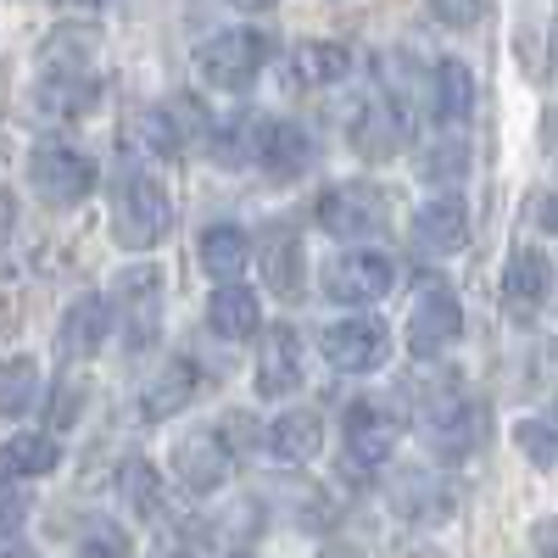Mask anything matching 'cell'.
Returning <instances> with one entry per match:
<instances>
[{
    "instance_id": "1",
    "label": "cell",
    "mask_w": 558,
    "mask_h": 558,
    "mask_svg": "<svg viewBox=\"0 0 558 558\" xmlns=\"http://www.w3.org/2000/svg\"><path fill=\"white\" fill-rule=\"evenodd\" d=\"M173 223V202H168V184L151 173H129L118 184V202H112V235L129 252H151Z\"/></svg>"
},
{
    "instance_id": "2",
    "label": "cell",
    "mask_w": 558,
    "mask_h": 558,
    "mask_svg": "<svg viewBox=\"0 0 558 558\" xmlns=\"http://www.w3.org/2000/svg\"><path fill=\"white\" fill-rule=\"evenodd\" d=\"M96 157H89L84 146H73V140H45V146H34L28 157V184H34V196L39 202H51V207H78L89 191H96Z\"/></svg>"
},
{
    "instance_id": "3",
    "label": "cell",
    "mask_w": 558,
    "mask_h": 558,
    "mask_svg": "<svg viewBox=\"0 0 558 558\" xmlns=\"http://www.w3.org/2000/svg\"><path fill=\"white\" fill-rule=\"evenodd\" d=\"M458 336H463V307H458L452 286H447L441 274H425V279H418L413 307H408V352H413L418 363H430V357H441Z\"/></svg>"
},
{
    "instance_id": "4",
    "label": "cell",
    "mask_w": 558,
    "mask_h": 558,
    "mask_svg": "<svg viewBox=\"0 0 558 558\" xmlns=\"http://www.w3.org/2000/svg\"><path fill=\"white\" fill-rule=\"evenodd\" d=\"M268 62V39L252 34V28H229V34H213L207 45H196V73L207 89H229V96H241V89L257 84Z\"/></svg>"
},
{
    "instance_id": "5",
    "label": "cell",
    "mask_w": 558,
    "mask_h": 558,
    "mask_svg": "<svg viewBox=\"0 0 558 558\" xmlns=\"http://www.w3.org/2000/svg\"><path fill=\"white\" fill-rule=\"evenodd\" d=\"M112 307H118V336L129 352H146L162 330V274L151 263H134L112 279Z\"/></svg>"
},
{
    "instance_id": "6",
    "label": "cell",
    "mask_w": 558,
    "mask_h": 558,
    "mask_svg": "<svg viewBox=\"0 0 558 558\" xmlns=\"http://www.w3.org/2000/svg\"><path fill=\"white\" fill-rule=\"evenodd\" d=\"M386 218H391V196L380 191V184H368V179L330 184V191L318 196V229L336 235V241L375 235V229H386Z\"/></svg>"
},
{
    "instance_id": "7",
    "label": "cell",
    "mask_w": 558,
    "mask_h": 558,
    "mask_svg": "<svg viewBox=\"0 0 558 558\" xmlns=\"http://www.w3.org/2000/svg\"><path fill=\"white\" fill-rule=\"evenodd\" d=\"M397 286V263L386 252H341L324 263V296L341 302V307H368V302H386Z\"/></svg>"
},
{
    "instance_id": "8",
    "label": "cell",
    "mask_w": 558,
    "mask_h": 558,
    "mask_svg": "<svg viewBox=\"0 0 558 558\" xmlns=\"http://www.w3.org/2000/svg\"><path fill=\"white\" fill-rule=\"evenodd\" d=\"M168 470H173V481H179L184 492L213 497V492L229 486V475H235V452H229L223 430H191V436H179Z\"/></svg>"
},
{
    "instance_id": "9",
    "label": "cell",
    "mask_w": 558,
    "mask_h": 558,
    "mask_svg": "<svg viewBox=\"0 0 558 558\" xmlns=\"http://www.w3.org/2000/svg\"><path fill=\"white\" fill-rule=\"evenodd\" d=\"M101 107V78L96 68H39L34 84V112L45 123H78Z\"/></svg>"
},
{
    "instance_id": "10",
    "label": "cell",
    "mask_w": 558,
    "mask_h": 558,
    "mask_svg": "<svg viewBox=\"0 0 558 558\" xmlns=\"http://www.w3.org/2000/svg\"><path fill=\"white\" fill-rule=\"evenodd\" d=\"M196 129H202L196 107H191V101H173V107H140V112L129 118L123 140H129L140 157H173Z\"/></svg>"
},
{
    "instance_id": "11",
    "label": "cell",
    "mask_w": 558,
    "mask_h": 558,
    "mask_svg": "<svg viewBox=\"0 0 558 558\" xmlns=\"http://www.w3.org/2000/svg\"><path fill=\"white\" fill-rule=\"evenodd\" d=\"M318 352L330 368H341V375H368V368L386 363V330L375 318H341L318 336Z\"/></svg>"
},
{
    "instance_id": "12",
    "label": "cell",
    "mask_w": 558,
    "mask_h": 558,
    "mask_svg": "<svg viewBox=\"0 0 558 558\" xmlns=\"http://www.w3.org/2000/svg\"><path fill=\"white\" fill-rule=\"evenodd\" d=\"M341 436H347V458L357 470H380L397 447V413L386 402H352L347 418H341Z\"/></svg>"
},
{
    "instance_id": "13",
    "label": "cell",
    "mask_w": 558,
    "mask_h": 558,
    "mask_svg": "<svg viewBox=\"0 0 558 558\" xmlns=\"http://www.w3.org/2000/svg\"><path fill=\"white\" fill-rule=\"evenodd\" d=\"M547 291H553V263L536 252V246H520L502 268V313L531 324L542 307H547Z\"/></svg>"
},
{
    "instance_id": "14",
    "label": "cell",
    "mask_w": 558,
    "mask_h": 558,
    "mask_svg": "<svg viewBox=\"0 0 558 558\" xmlns=\"http://www.w3.org/2000/svg\"><path fill=\"white\" fill-rule=\"evenodd\" d=\"M486 425H492L486 402L463 397V402H452V408H441V413L430 418V425H425V441H430L436 458H470V452L486 441Z\"/></svg>"
},
{
    "instance_id": "15",
    "label": "cell",
    "mask_w": 558,
    "mask_h": 558,
    "mask_svg": "<svg viewBox=\"0 0 558 558\" xmlns=\"http://www.w3.org/2000/svg\"><path fill=\"white\" fill-rule=\"evenodd\" d=\"M302 386V336L291 324H274L257 341V391L263 397H291Z\"/></svg>"
},
{
    "instance_id": "16",
    "label": "cell",
    "mask_w": 558,
    "mask_h": 558,
    "mask_svg": "<svg viewBox=\"0 0 558 558\" xmlns=\"http://www.w3.org/2000/svg\"><path fill=\"white\" fill-rule=\"evenodd\" d=\"M112 336V302L107 296H78L68 313H62V330H57V352L68 363H84L96 357Z\"/></svg>"
},
{
    "instance_id": "17",
    "label": "cell",
    "mask_w": 558,
    "mask_h": 558,
    "mask_svg": "<svg viewBox=\"0 0 558 558\" xmlns=\"http://www.w3.org/2000/svg\"><path fill=\"white\" fill-rule=\"evenodd\" d=\"M463 235H470V213H463L458 196H436L413 213V246L425 257H452L463 252Z\"/></svg>"
},
{
    "instance_id": "18",
    "label": "cell",
    "mask_w": 558,
    "mask_h": 558,
    "mask_svg": "<svg viewBox=\"0 0 558 558\" xmlns=\"http://www.w3.org/2000/svg\"><path fill=\"white\" fill-rule=\"evenodd\" d=\"M196 391H202V368H196L191 357H168L162 375L140 391V418H146V425H162V418H173V413L191 408Z\"/></svg>"
},
{
    "instance_id": "19",
    "label": "cell",
    "mask_w": 558,
    "mask_h": 558,
    "mask_svg": "<svg viewBox=\"0 0 558 558\" xmlns=\"http://www.w3.org/2000/svg\"><path fill=\"white\" fill-rule=\"evenodd\" d=\"M62 463V441L51 430H17L0 441V481H39Z\"/></svg>"
},
{
    "instance_id": "20",
    "label": "cell",
    "mask_w": 558,
    "mask_h": 558,
    "mask_svg": "<svg viewBox=\"0 0 558 558\" xmlns=\"http://www.w3.org/2000/svg\"><path fill=\"white\" fill-rule=\"evenodd\" d=\"M196 257H202V268L218 279V286H235L241 268L252 263V235L241 223H213V229H202Z\"/></svg>"
},
{
    "instance_id": "21",
    "label": "cell",
    "mask_w": 558,
    "mask_h": 558,
    "mask_svg": "<svg viewBox=\"0 0 558 558\" xmlns=\"http://www.w3.org/2000/svg\"><path fill=\"white\" fill-rule=\"evenodd\" d=\"M207 324H213V336H223V341H252V336L263 330L257 291H246V286H218L213 302H207Z\"/></svg>"
},
{
    "instance_id": "22",
    "label": "cell",
    "mask_w": 558,
    "mask_h": 558,
    "mask_svg": "<svg viewBox=\"0 0 558 558\" xmlns=\"http://www.w3.org/2000/svg\"><path fill=\"white\" fill-rule=\"evenodd\" d=\"M318 447H324V425H318V413H307V408H291V413H279L268 425V452L279 463H313Z\"/></svg>"
},
{
    "instance_id": "23",
    "label": "cell",
    "mask_w": 558,
    "mask_h": 558,
    "mask_svg": "<svg viewBox=\"0 0 558 558\" xmlns=\"http://www.w3.org/2000/svg\"><path fill=\"white\" fill-rule=\"evenodd\" d=\"M263 140H268V123H257L252 112H229V118L207 134V146H213V162L241 168V162H257V157H263Z\"/></svg>"
},
{
    "instance_id": "24",
    "label": "cell",
    "mask_w": 558,
    "mask_h": 558,
    "mask_svg": "<svg viewBox=\"0 0 558 558\" xmlns=\"http://www.w3.org/2000/svg\"><path fill=\"white\" fill-rule=\"evenodd\" d=\"M257 257H263L268 291L286 296V302H296V296H302V241L291 235V229H274V235L257 246Z\"/></svg>"
},
{
    "instance_id": "25",
    "label": "cell",
    "mask_w": 558,
    "mask_h": 558,
    "mask_svg": "<svg viewBox=\"0 0 558 558\" xmlns=\"http://www.w3.org/2000/svg\"><path fill=\"white\" fill-rule=\"evenodd\" d=\"M291 73H296V84H313V89L341 84L352 73V51L336 45V39H302L291 51Z\"/></svg>"
},
{
    "instance_id": "26",
    "label": "cell",
    "mask_w": 558,
    "mask_h": 558,
    "mask_svg": "<svg viewBox=\"0 0 558 558\" xmlns=\"http://www.w3.org/2000/svg\"><path fill=\"white\" fill-rule=\"evenodd\" d=\"M347 134H352V146H357L363 157H391L397 140H402V112H397L391 101H386V107L368 101V107L352 112V129H347Z\"/></svg>"
},
{
    "instance_id": "27",
    "label": "cell",
    "mask_w": 558,
    "mask_h": 558,
    "mask_svg": "<svg viewBox=\"0 0 558 558\" xmlns=\"http://www.w3.org/2000/svg\"><path fill=\"white\" fill-rule=\"evenodd\" d=\"M274 179H296V173H307V162H313V140H307V129H296V123H268V140H263V157H257Z\"/></svg>"
},
{
    "instance_id": "28",
    "label": "cell",
    "mask_w": 558,
    "mask_h": 558,
    "mask_svg": "<svg viewBox=\"0 0 558 558\" xmlns=\"http://www.w3.org/2000/svg\"><path fill=\"white\" fill-rule=\"evenodd\" d=\"M430 89H436V112H441L447 123H463V118L475 112V73L463 68L458 57H441V62H436Z\"/></svg>"
},
{
    "instance_id": "29",
    "label": "cell",
    "mask_w": 558,
    "mask_h": 558,
    "mask_svg": "<svg viewBox=\"0 0 558 558\" xmlns=\"http://www.w3.org/2000/svg\"><path fill=\"white\" fill-rule=\"evenodd\" d=\"M118 497L134 508L140 520H162L168 514V508H162V475L151 470L146 458H129L118 470Z\"/></svg>"
},
{
    "instance_id": "30",
    "label": "cell",
    "mask_w": 558,
    "mask_h": 558,
    "mask_svg": "<svg viewBox=\"0 0 558 558\" xmlns=\"http://www.w3.org/2000/svg\"><path fill=\"white\" fill-rule=\"evenodd\" d=\"M34 402H39V363L7 357L0 363V418H23Z\"/></svg>"
},
{
    "instance_id": "31",
    "label": "cell",
    "mask_w": 558,
    "mask_h": 558,
    "mask_svg": "<svg viewBox=\"0 0 558 558\" xmlns=\"http://www.w3.org/2000/svg\"><path fill=\"white\" fill-rule=\"evenodd\" d=\"M397 502H402L408 520H447L452 514V492L441 481H430V475H402Z\"/></svg>"
},
{
    "instance_id": "32",
    "label": "cell",
    "mask_w": 558,
    "mask_h": 558,
    "mask_svg": "<svg viewBox=\"0 0 558 558\" xmlns=\"http://www.w3.org/2000/svg\"><path fill=\"white\" fill-rule=\"evenodd\" d=\"M73 558H134V542H129L123 525L96 520V525H84V536L73 542Z\"/></svg>"
},
{
    "instance_id": "33",
    "label": "cell",
    "mask_w": 558,
    "mask_h": 558,
    "mask_svg": "<svg viewBox=\"0 0 558 558\" xmlns=\"http://www.w3.org/2000/svg\"><path fill=\"white\" fill-rule=\"evenodd\" d=\"M514 441H520V452L536 463V470H553L558 463V418H520Z\"/></svg>"
},
{
    "instance_id": "34",
    "label": "cell",
    "mask_w": 558,
    "mask_h": 558,
    "mask_svg": "<svg viewBox=\"0 0 558 558\" xmlns=\"http://www.w3.org/2000/svg\"><path fill=\"white\" fill-rule=\"evenodd\" d=\"M481 7H486V0H430V12H436L447 28H475Z\"/></svg>"
},
{
    "instance_id": "35",
    "label": "cell",
    "mask_w": 558,
    "mask_h": 558,
    "mask_svg": "<svg viewBox=\"0 0 558 558\" xmlns=\"http://www.w3.org/2000/svg\"><path fill=\"white\" fill-rule=\"evenodd\" d=\"M78 402H84V380L73 375V380H62V397L51 402V425H57V430H68L73 418H78Z\"/></svg>"
},
{
    "instance_id": "36",
    "label": "cell",
    "mask_w": 558,
    "mask_h": 558,
    "mask_svg": "<svg viewBox=\"0 0 558 558\" xmlns=\"http://www.w3.org/2000/svg\"><path fill=\"white\" fill-rule=\"evenodd\" d=\"M418 173H425V179H452V173H463V151L447 146V151H436V162H430V157L418 162Z\"/></svg>"
},
{
    "instance_id": "37",
    "label": "cell",
    "mask_w": 558,
    "mask_h": 558,
    "mask_svg": "<svg viewBox=\"0 0 558 558\" xmlns=\"http://www.w3.org/2000/svg\"><path fill=\"white\" fill-rule=\"evenodd\" d=\"M536 218H542V229H547V235H558V196H542Z\"/></svg>"
},
{
    "instance_id": "38",
    "label": "cell",
    "mask_w": 558,
    "mask_h": 558,
    "mask_svg": "<svg viewBox=\"0 0 558 558\" xmlns=\"http://www.w3.org/2000/svg\"><path fill=\"white\" fill-rule=\"evenodd\" d=\"M318 558H363V553H357V547H352V542H330V547H324V553H318Z\"/></svg>"
},
{
    "instance_id": "39",
    "label": "cell",
    "mask_w": 558,
    "mask_h": 558,
    "mask_svg": "<svg viewBox=\"0 0 558 558\" xmlns=\"http://www.w3.org/2000/svg\"><path fill=\"white\" fill-rule=\"evenodd\" d=\"M229 7H235V12H274L279 0H229Z\"/></svg>"
},
{
    "instance_id": "40",
    "label": "cell",
    "mask_w": 558,
    "mask_h": 558,
    "mask_svg": "<svg viewBox=\"0 0 558 558\" xmlns=\"http://www.w3.org/2000/svg\"><path fill=\"white\" fill-rule=\"evenodd\" d=\"M62 7H73V12H96V7H107V0H62Z\"/></svg>"
},
{
    "instance_id": "41",
    "label": "cell",
    "mask_w": 558,
    "mask_h": 558,
    "mask_svg": "<svg viewBox=\"0 0 558 558\" xmlns=\"http://www.w3.org/2000/svg\"><path fill=\"white\" fill-rule=\"evenodd\" d=\"M157 558H191V553H184V547H157Z\"/></svg>"
},
{
    "instance_id": "42",
    "label": "cell",
    "mask_w": 558,
    "mask_h": 558,
    "mask_svg": "<svg viewBox=\"0 0 558 558\" xmlns=\"http://www.w3.org/2000/svg\"><path fill=\"white\" fill-rule=\"evenodd\" d=\"M241 558H252V553H241Z\"/></svg>"
}]
</instances>
